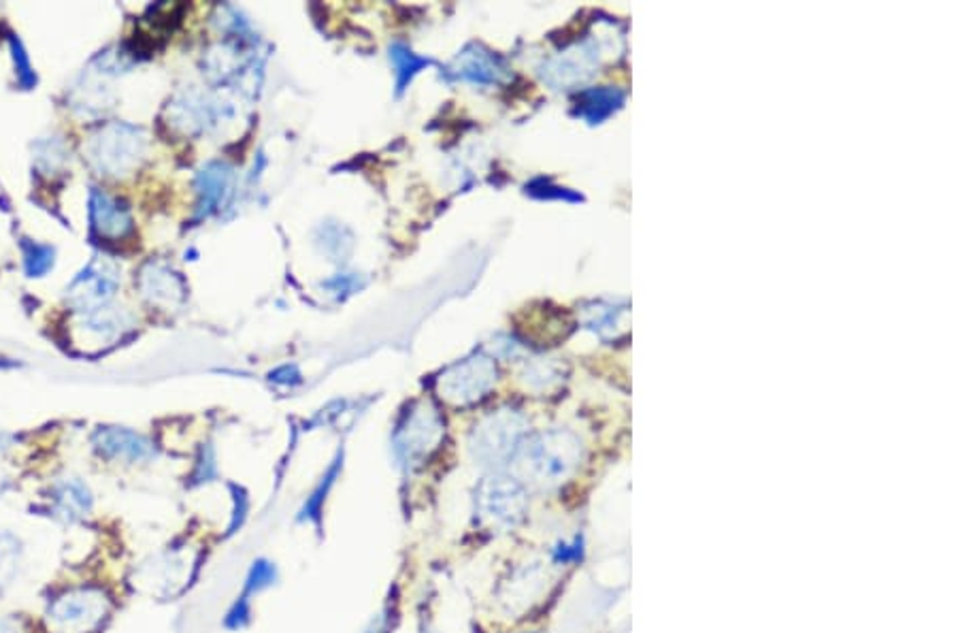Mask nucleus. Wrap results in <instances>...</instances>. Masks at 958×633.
<instances>
[{"mask_svg":"<svg viewBox=\"0 0 958 633\" xmlns=\"http://www.w3.org/2000/svg\"><path fill=\"white\" fill-rule=\"evenodd\" d=\"M583 458L582 440L569 429H549L522 442L515 467L520 476L537 489H556L565 485Z\"/></svg>","mask_w":958,"mask_h":633,"instance_id":"f257e3e1","label":"nucleus"},{"mask_svg":"<svg viewBox=\"0 0 958 633\" xmlns=\"http://www.w3.org/2000/svg\"><path fill=\"white\" fill-rule=\"evenodd\" d=\"M444 435L445 421L439 408L428 399L413 401L394 426V455L405 467L422 465L437 453Z\"/></svg>","mask_w":958,"mask_h":633,"instance_id":"f03ea898","label":"nucleus"},{"mask_svg":"<svg viewBox=\"0 0 958 633\" xmlns=\"http://www.w3.org/2000/svg\"><path fill=\"white\" fill-rule=\"evenodd\" d=\"M528 422L512 408H501L474 426L469 435V451L479 465L499 469L514 460Z\"/></svg>","mask_w":958,"mask_h":633,"instance_id":"7ed1b4c3","label":"nucleus"},{"mask_svg":"<svg viewBox=\"0 0 958 633\" xmlns=\"http://www.w3.org/2000/svg\"><path fill=\"white\" fill-rule=\"evenodd\" d=\"M147 154V135L126 122L103 126L88 145L92 167L109 177L131 176Z\"/></svg>","mask_w":958,"mask_h":633,"instance_id":"20e7f679","label":"nucleus"},{"mask_svg":"<svg viewBox=\"0 0 958 633\" xmlns=\"http://www.w3.org/2000/svg\"><path fill=\"white\" fill-rule=\"evenodd\" d=\"M528 510L524 485L505 474L486 476L476 489V514L488 529H512L520 525Z\"/></svg>","mask_w":958,"mask_h":633,"instance_id":"39448f33","label":"nucleus"},{"mask_svg":"<svg viewBox=\"0 0 958 633\" xmlns=\"http://www.w3.org/2000/svg\"><path fill=\"white\" fill-rule=\"evenodd\" d=\"M497 382V365L488 356H469L456 365H449L437 378L435 388L445 403L454 408H467L481 401Z\"/></svg>","mask_w":958,"mask_h":633,"instance_id":"423d86ee","label":"nucleus"},{"mask_svg":"<svg viewBox=\"0 0 958 633\" xmlns=\"http://www.w3.org/2000/svg\"><path fill=\"white\" fill-rule=\"evenodd\" d=\"M109 612V599L99 589H73L56 599L47 610V623L58 633H86L94 630Z\"/></svg>","mask_w":958,"mask_h":633,"instance_id":"0eeeda50","label":"nucleus"},{"mask_svg":"<svg viewBox=\"0 0 958 633\" xmlns=\"http://www.w3.org/2000/svg\"><path fill=\"white\" fill-rule=\"evenodd\" d=\"M167 111L172 126L186 135L207 133L231 115V107L197 88H188L175 95Z\"/></svg>","mask_w":958,"mask_h":633,"instance_id":"6e6552de","label":"nucleus"},{"mask_svg":"<svg viewBox=\"0 0 958 633\" xmlns=\"http://www.w3.org/2000/svg\"><path fill=\"white\" fill-rule=\"evenodd\" d=\"M120 286V271L104 258H94L67 288V299L77 312L101 310Z\"/></svg>","mask_w":958,"mask_h":633,"instance_id":"1a4fd4ad","label":"nucleus"},{"mask_svg":"<svg viewBox=\"0 0 958 633\" xmlns=\"http://www.w3.org/2000/svg\"><path fill=\"white\" fill-rule=\"evenodd\" d=\"M94 448L107 458L126 460V463H141L154 457V444L124 426H101L92 435Z\"/></svg>","mask_w":958,"mask_h":633,"instance_id":"9d476101","label":"nucleus"},{"mask_svg":"<svg viewBox=\"0 0 958 633\" xmlns=\"http://www.w3.org/2000/svg\"><path fill=\"white\" fill-rule=\"evenodd\" d=\"M90 222L101 240L118 242L133 233L131 210L99 188H92L90 192Z\"/></svg>","mask_w":958,"mask_h":633,"instance_id":"9b49d317","label":"nucleus"},{"mask_svg":"<svg viewBox=\"0 0 958 633\" xmlns=\"http://www.w3.org/2000/svg\"><path fill=\"white\" fill-rule=\"evenodd\" d=\"M141 295L154 306H179L186 299V284L167 263L149 260L138 274Z\"/></svg>","mask_w":958,"mask_h":633,"instance_id":"f8f14e48","label":"nucleus"},{"mask_svg":"<svg viewBox=\"0 0 958 633\" xmlns=\"http://www.w3.org/2000/svg\"><path fill=\"white\" fill-rule=\"evenodd\" d=\"M447 77L471 84H499L508 77L503 63L481 45L465 47L445 70Z\"/></svg>","mask_w":958,"mask_h":633,"instance_id":"ddd939ff","label":"nucleus"},{"mask_svg":"<svg viewBox=\"0 0 958 633\" xmlns=\"http://www.w3.org/2000/svg\"><path fill=\"white\" fill-rule=\"evenodd\" d=\"M597 65V54L588 45H576L565 54L552 58L542 70L544 79L554 88H571L586 81Z\"/></svg>","mask_w":958,"mask_h":633,"instance_id":"4468645a","label":"nucleus"},{"mask_svg":"<svg viewBox=\"0 0 958 633\" xmlns=\"http://www.w3.org/2000/svg\"><path fill=\"white\" fill-rule=\"evenodd\" d=\"M233 169L224 163H209L197 176L199 215H211L220 210L233 190Z\"/></svg>","mask_w":958,"mask_h":633,"instance_id":"2eb2a0df","label":"nucleus"},{"mask_svg":"<svg viewBox=\"0 0 958 633\" xmlns=\"http://www.w3.org/2000/svg\"><path fill=\"white\" fill-rule=\"evenodd\" d=\"M56 506L63 517L75 521L92 510V495L81 480L69 478L56 487Z\"/></svg>","mask_w":958,"mask_h":633,"instance_id":"dca6fc26","label":"nucleus"},{"mask_svg":"<svg viewBox=\"0 0 958 633\" xmlns=\"http://www.w3.org/2000/svg\"><path fill=\"white\" fill-rule=\"evenodd\" d=\"M390 60L394 65V75H397V90L403 92L411 84V79L420 73L433 65L431 58L417 56L415 52H411L405 43H394L390 47Z\"/></svg>","mask_w":958,"mask_h":633,"instance_id":"f3484780","label":"nucleus"},{"mask_svg":"<svg viewBox=\"0 0 958 633\" xmlns=\"http://www.w3.org/2000/svg\"><path fill=\"white\" fill-rule=\"evenodd\" d=\"M22 249H24L26 274L31 278H43L54 267V256H56L54 247L43 246V244H36V242H29L26 240L22 244Z\"/></svg>","mask_w":958,"mask_h":633,"instance_id":"a211bd4d","label":"nucleus"},{"mask_svg":"<svg viewBox=\"0 0 958 633\" xmlns=\"http://www.w3.org/2000/svg\"><path fill=\"white\" fill-rule=\"evenodd\" d=\"M617 101H620V95L612 92V90H597V92L592 90V92L583 95L582 101H580V113L590 122H597L603 115H608L612 111V106L616 107Z\"/></svg>","mask_w":958,"mask_h":633,"instance_id":"6ab92c4d","label":"nucleus"},{"mask_svg":"<svg viewBox=\"0 0 958 633\" xmlns=\"http://www.w3.org/2000/svg\"><path fill=\"white\" fill-rule=\"evenodd\" d=\"M560 378H562L560 367L554 365V363H546V360L531 363V365L526 367V371H524V380H526V385L531 388H535V390H548L549 387L558 385Z\"/></svg>","mask_w":958,"mask_h":633,"instance_id":"aec40b11","label":"nucleus"},{"mask_svg":"<svg viewBox=\"0 0 958 633\" xmlns=\"http://www.w3.org/2000/svg\"><path fill=\"white\" fill-rule=\"evenodd\" d=\"M11 52H13V60H15V73H18V81L24 90L35 88L36 75L31 65V58L22 45V41L18 36H11Z\"/></svg>","mask_w":958,"mask_h":633,"instance_id":"412c9836","label":"nucleus"},{"mask_svg":"<svg viewBox=\"0 0 958 633\" xmlns=\"http://www.w3.org/2000/svg\"><path fill=\"white\" fill-rule=\"evenodd\" d=\"M18 555L20 544L11 535H0V585L15 571Z\"/></svg>","mask_w":958,"mask_h":633,"instance_id":"4be33fe9","label":"nucleus"},{"mask_svg":"<svg viewBox=\"0 0 958 633\" xmlns=\"http://www.w3.org/2000/svg\"><path fill=\"white\" fill-rule=\"evenodd\" d=\"M274 580L275 567L271 563H254V567L249 569V576H247V591H260V589L269 587Z\"/></svg>","mask_w":958,"mask_h":633,"instance_id":"5701e85b","label":"nucleus"},{"mask_svg":"<svg viewBox=\"0 0 958 633\" xmlns=\"http://www.w3.org/2000/svg\"><path fill=\"white\" fill-rule=\"evenodd\" d=\"M245 619H247V606H245V601H237L235 608L231 610L229 619H226V625L229 628H241Z\"/></svg>","mask_w":958,"mask_h":633,"instance_id":"b1692460","label":"nucleus"},{"mask_svg":"<svg viewBox=\"0 0 958 633\" xmlns=\"http://www.w3.org/2000/svg\"><path fill=\"white\" fill-rule=\"evenodd\" d=\"M0 633H22V632H20V628H18V623H13V621H0Z\"/></svg>","mask_w":958,"mask_h":633,"instance_id":"393cba45","label":"nucleus"}]
</instances>
